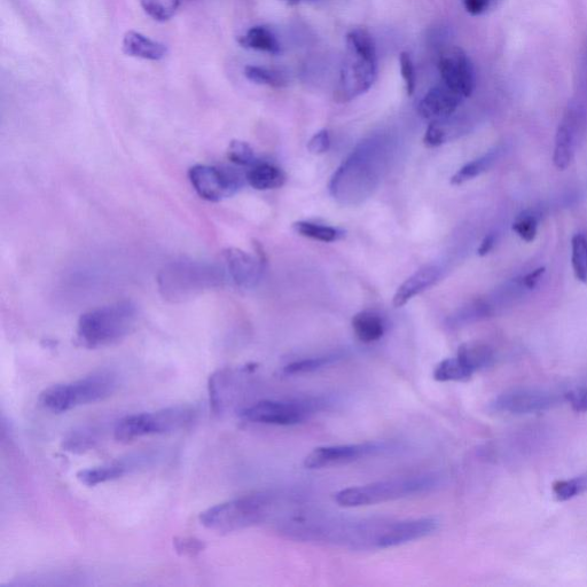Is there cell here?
<instances>
[{"label": "cell", "instance_id": "1", "mask_svg": "<svg viewBox=\"0 0 587 587\" xmlns=\"http://www.w3.org/2000/svg\"><path fill=\"white\" fill-rule=\"evenodd\" d=\"M387 150L378 139L360 143L343 161L330 183L332 197L343 206H358L370 199L381 182Z\"/></svg>", "mask_w": 587, "mask_h": 587}, {"label": "cell", "instance_id": "2", "mask_svg": "<svg viewBox=\"0 0 587 587\" xmlns=\"http://www.w3.org/2000/svg\"><path fill=\"white\" fill-rule=\"evenodd\" d=\"M378 75L377 48L374 39L365 29H355L347 36L346 53L341 68L338 91L339 103H349L372 88Z\"/></svg>", "mask_w": 587, "mask_h": 587}, {"label": "cell", "instance_id": "3", "mask_svg": "<svg viewBox=\"0 0 587 587\" xmlns=\"http://www.w3.org/2000/svg\"><path fill=\"white\" fill-rule=\"evenodd\" d=\"M138 318L135 304L121 301L84 313L78 320L76 340L80 346L99 349L120 342L131 333Z\"/></svg>", "mask_w": 587, "mask_h": 587}, {"label": "cell", "instance_id": "4", "mask_svg": "<svg viewBox=\"0 0 587 587\" xmlns=\"http://www.w3.org/2000/svg\"><path fill=\"white\" fill-rule=\"evenodd\" d=\"M443 477L425 473L374 482L335 493L336 504L343 507H363L432 492L441 487Z\"/></svg>", "mask_w": 587, "mask_h": 587}, {"label": "cell", "instance_id": "5", "mask_svg": "<svg viewBox=\"0 0 587 587\" xmlns=\"http://www.w3.org/2000/svg\"><path fill=\"white\" fill-rule=\"evenodd\" d=\"M119 387L114 371L99 370L73 382L58 383L39 395V404L46 411L60 414L83 405L104 401Z\"/></svg>", "mask_w": 587, "mask_h": 587}, {"label": "cell", "instance_id": "6", "mask_svg": "<svg viewBox=\"0 0 587 587\" xmlns=\"http://www.w3.org/2000/svg\"><path fill=\"white\" fill-rule=\"evenodd\" d=\"M273 506L275 496L258 492L210 507L200 514L199 520L203 527L211 531L231 534L264 522L269 518Z\"/></svg>", "mask_w": 587, "mask_h": 587}, {"label": "cell", "instance_id": "7", "mask_svg": "<svg viewBox=\"0 0 587 587\" xmlns=\"http://www.w3.org/2000/svg\"><path fill=\"white\" fill-rule=\"evenodd\" d=\"M195 417L197 412L189 405L130 414L117 421L114 438L117 442L130 443L145 436L175 433L191 426Z\"/></svg>", "mask_w": 587, "mask_h": 587}, {"label": "cell", "instance_id": "8", "mask_svg": "<svg viewBox=\"0 0 587 587\" xmlns=\"http://www.w3.org/2000/svg\"><path fill=\"white\" fill-rule=\"evenodd\" d=\"M223 268L193 261L171 263L159 276V287L164 297L183 301L207 289L221 286L225 280Z\"/></svg>", "mask_w": 587, "mask_h": 587}, {"label": "cell", "instance_id": "9", "mask_svg": "<svg viewBox=\"0 0 587 587\" xmlns=\"http://www.w3.org/2000/svg\"><path fill=\"white\" fill-rule=\"evenodd\" d=\"M323 404L319 399L261 401L242 410L241 417L254 424L294 426L309 419Z\"/></svg>", "mask_w": 587, "mask_h": 587}, {"label": "cell", "instance_id": "10", "mask_svg": "<svg viewBox=\"0 0 587 587\" xmlns=\"http://www.w3.org/2000/svg\"><path fill=\"white\" fill-rule=\"evenodd\" d=\"M190 182L199 197L209 202H219L233 197L245 185L246 176L229 168L197 164L189 170Z\"/></svg>", "mask_w": 587, "mask_h": 587}, {"label": "cell", "instance_id": "11", "mask_svg": "<svg viewBox=\"0 0 587 587\" xmlns=\"http://www.w3.org/2000/svg\"><path fill=\"white\" fill-rule=\"evenodd\" d=\"M565 401H568V393L540 388H518L508 390L493 399L490 409L497 413L522 416L551 410Z\"/></svg>", "mask_w": 587, "mask_h": 587}, {"label": "cell", "instance_id": "12", "mask_svg": "<svg viewBox=\"0 0 587 587\" xmlns=\"http://www.w3.org/2000/svg\"><path fill=\"white\" fill-rule=\"evenodd\" d=\"M391 449L386 442H366L360 444L320 446L304 459V467L323 469L352 463L366 457L378 456Z\"/></svg>", "mask_w": 587, "mask_h": 587}, {"label": "cell", "instance_id": "13", "mask_svg": "<svg viewBox=\"0 0 587 587\" xmlns=\"http://www.w3.org/2000/svg\"><path fill=\"white\" fill-rule=\"evenodd\" d=\"M440 73L443 84L457 95L468 98L475 89V73L472 61L458 46L446 50L440 59Z\"/></svg>", "mask_w": 587, "mask_h": 587}, {"label": "cell", "instance_id": "14", "mask_svg": "<svg viewBox=\"0 0 587 587\" xmlns=\"http://www.w3.org/2000/svg\"><path fill=\"white\" fill-rule=\"evenodd\" d=\"M438 527H440V521L436 518H420L388 523L378 539L377 549L386 550L414 542V540L434 534Z\"/></svg>", "mask_w": 587, "mask_h": 587}, {"label": "cell", "instance_id": "15", "mask_svg": "<svg viewBox=\"0 0 587 587\" xmlns=\"http://www.w3.org/2000/svg\"><path fill=\"white\" fill-rule=\"evenodd\" d=\"M223 270L234 284L240 288H254L260 281L265 260L257 258L238 248L225 250Z\"/></svg>", "mask_w": 587, "mask_h": 587}, {"label": "cell", "instance_id": "16", "mask_svg": "<svg viewBox=\"0 0 587 587\" xmlns=\"http://www.w3.org/2000/svg\"><path fill=\"white\" fill-rule=\"evenodd\" d=\"M463 99L445 84L437 85L430 89L426 96L421 99L418 112L426 120L448 119L457 111Z\"/></svg>", "mask_w": 587, "mask_h": 587}, {"label": "cell", "instance_id": "17", "mask_svg": "<svg viewBox=\"0 0 587 587\" xmlns=\"http://www.w3.org/2000/svg\"><path fill=\"white\" fill-rule=\"evenodd\" d=\"M442 271L437 265L430 264L419 269L416 273L399 286L394 295L393 304L395 308H402L408 304L414 296L427 291L441 279Z\"/></svg>", "mask_w": 587, "mask_h": 587}, {"label": "cell", "instance_id": "18", "mask_svg": "<svg viewBox=\"0 0 587 587\" xmlns=\"http://www.w3.org/2000/svg\"><path fill=\"white\" fill-rule=\"evenodd\" d=\"M122 50L129 57L150 61H160L168 54L166 45L135 30H130L124 35Z\"/></svg>", "mask_w": 587, "mask_h": 587}, {"label": "cell", "instance_id": "19", "mask_svg": "<svg viewBox=\"0 0 587 587\" xmlns=\"http://www.w3.org/2000/svg\"><path fill=\"white\" fill-rule=\"evenodd\" d=\"M576 123L573 114H568L559 125L555 135L553 163L558 170H566L575 153Z\"/></svg>", "mask_w": 587, "mask_h": 587}, {"label": "cell", "instance_id": "20", "mask_svg": "<svg viewBox=\"0 0 587 587\" xmlns=\"http://www.w3.org/2000/svg\"><path fill=\"white\" fill-rule=\"evenodd\" d=\"M247 183L257 191L276 190L286 183L284 171L270 163H255L246 174Z\"/></svg>", "mask_w": 587, "mask_h": 587}, {"label": "cell", "instance_id": "21", "mask_svg": "<svg viewBox=\"0 0 587 587\" xmlns=\"http://www.w3.org/2000/svg\"><path fill=\"white\" fill-rule=\"evenodd\" d=\"M456 357L474 375L493 364L495 352L487 344L471 342L460 346Z\"/></svg>", "mask_w": 587, "mask_h": 587}, {"label": "cell", "instance_id": "22", "mask_svg": "<svg viewBox=\"0 0 587 587\" xmlns=\"http://www.w3.org/2000/svg\"><path fill=\"white\" fill-rule=\"evenodd\" d=\"M238 43L242 48L260 51L278 56L281 46L273 31L265 26H255L247 30V33L239 36Z\"/></svg>", "mask_w": 587, "mask_h": 587}, {"label": "cell", "instance_id": "23", "mask_svg": "<svg viewBox=\"0 0 587 587\" xmlns=\"http://www.w3.org/2000/svg\"><path fill=\"white\" fill-rule=\"evenodd\" d=\"M352 330L356 338L363 343L379 341L386 332L385 323L378 313L362 311L352 318Z\"/></svg>", "mask_w": 587, "mask_h": 587}, {"label": "cell", "instance_id": "24", "mask_svg": "<svg viewBox=\"0 0 587 587\" xmlns=\"http://www.w3.org/2000/svg\"><path fill=\"white\" fill-rule=\"evenodd\" d=\"M127 471L128 464L124 463V461H121V463L119 461V463L82 469L77 473L76 477L86 487H96L99 484L121 479Z\"/></svg>", "mask_w": 587, "mask_h": 587}, {"label": "cell", "instance_id": "25", "mask_svg": "<svg viewBox=\"0 0 587 587\" xmlns=\"http://www.w3.org/2000/svg\"><path fill=\"white\" fill-rule=\"evenodd\" d=\"M499 153L500 151L496 148V150L484 154L481 158L467 163L466 166L457 171V174L452 176L451 184L459 186L479 177L492 167V164L497 161Z\"/></svg>", "mask_w": 587, "mask_h": 587}, {"label": "cell", "instance_id": "26", "mask_svg": "<svg viewBox=\"0 0 587 587\" xmlns=\"http://www.w3.org/2000/svg\"><path fill=\"white\" fill-rule=\"evenodd\" d=\"M293 230L304 238L320 242H335L343 238L344 232L333 226L300 221L293 224Z\"/></svg>", "mask_w": 587, "mask_h": 587}, {"label": "cell", "instance_id": "27", "mask_svg": "<svg viewBox=\"0 0 587 587\" xmlns=\"http://www.w3.org/2000/svg\"><path fill=\"white\" fill-rule=\"evenodd\" d=\"M473 377L457 357L442 360L435 367L434 379L438 382H464Z\"/></svg>", "mask_w": 587, "mask_h": 587}, {"label": "cell", "instance_id": "28", "mask_svg": "<svg viewBox=\"0 0 587 587\" xmlns=\"http://www.w3.org/2000/svg\"><path fill=\"white\" fill-rule=\"evenodd\" d=\"M186 0H140L143 10L155 21L166 22L175 17Z\"/></svg>", "mask_w": 587, "mask_h": 587}, {"label": "cell", "instance_id": "29", "mask_svg": "<svg viewBox=\"0 0 587 587\" xmlns=\"http://www.w3.org/2000/svg\"><path fill=\"white\" fill-rule=\"evenodd\" d=\"M571 265L574 275L581 283H587V239L582 233H577L571 239Z\"/></svg>", "mask_w": 587, "mask_h": 587}, {"label": "cell", "instance_id": "30", "mask_svg": "<svg viewBox=\"0 0 587 587\" xmlns=\"http://www.w3.org/2000/svg\"><path fill=\"white\" fill-rule=\"evenodd\" d=\"M341 359L342 356L340 355L303 359L284 367L283 373L285 375L309 374L323 370L325 367L332 366L340 362Z\"/></svg>", "mask_w": 587, "mask_h": 587}, {"label": "cell", "instance_id": "31", "mask_svg": "<svg viewBox=\"0 0 587 587\" xmlns=\"http://www.w3.org/2000/svg\"><path fill=\"white\" fill-rule=\"evenodd\" d=\"M97 443V434L95 430L81 428L73 430L62 441V448L72 453H83L89 451Z\"/></svg>", "mask_w": 587, "mask_h": 587}, {"label": "cell", "instance_id": "32", "mask_svg": "<svg viewBox=\"0 0 587 587\" xmlns=\"http://www.w3.org/2000/svg\"><path fill=\"white\" fill-rule=\"evenodd\" d=\"M245 76L250 82L268 85L271 88H284L288 84L286 77L278 70L265 67L247 66Z\"/></svg>", "mask_w": 587, "mask_h": 587}, {"label": "cell", "instance_id": "33", "mask_svg": "<svg viewBox=\"0 0 587 587\" xmlns=\"http://www.w3.org/2000/svg\"><path fill=\"white\" fill-rule=\"evenodd\" d=\"M587 489V477H576V479L563 480L554 483L553 493L560 502L573 499L581 495Z\"/></svg>", "mask_w": 587, "mask_h": 587}, {"label": "cell", "instance_id": "34", "mask_svg": "<svg viewBox=\"0 0 587 587\" xmlns=\"http://www.w3.org/2000/svg\"><path fill=\"white\" fill-rule=\"evenodd\" d=\"M228 159L239 167H253L257 163L253 147L242 140H233L229 146Z\"/></svg>", "mask_w": 587, "mask_h": 587}, {"label": "cell", "instance_id": "35", "mask_svg": "<svg viewBox=\"0 0 587 587\" xmlns=\"http://www.w3.org/2000/svg\"><path fill=\"white\" fill-rule=\"evenodd\" d=\"M512 229L523 241L532 242L537 237L538 218L530 211H524L515 218Z\"/></svg>", "mask_w": 587, "mask_h": 587}, {"label": "cell", "instance_id": "36", "mask_svg": "<svg viewBox=\"0 0 587 587\" xmlns=\"http://www.w3.org/2000/svg\"><path fill=\"white\" fill-rule=\"evenodd\" d=\"M449 136V117L448 119L435 120L428 125L424 143L428 147H438L448 142Z\"/></svg>", "mask_w": 587, "mask_h": 587}, {"label": "cell", "instance_id": "37", "mask_svg": "<svg viewBox=\"0 0 587 587\" xmlns=\"http://www.w3.org/2000/svg\"><path fill=\"white\" fill-rule=\"evenodd\" d=\"M175 550L182 557H195L205 551L206 544L195 537H178L174 540Z\"/></svg>", "mask_w": 587, "mask_h": 587}, {"label": "cell", "instance_id": "38", "mask_svg": "<svg viewBox=\"0 0 587 587\" xmlns=\"http://www.w3.org/2000/svg\"><path fill=\"white\" fill-rule=\"evenodd\" d=\"M399 64H401V72L405 81L406 92L412 96L416 91L417 75L416 68H414L412 57L408 52H403L399 57Z\"/></svg>", "mask_w": 587, "mask_h": 587}, {"label": "cell", "instance_id": "39", "mask_svg": "<svg viewBox=\"0 0 587 587\" xmlns=\"http://www.w3.org/2000/svg\"><path fill=\"white\" fill-rule=\"evenodd\" d=\"M331 147V137L328 130L323 129L315 133L309 140L308 150L313 155L325 154Z\"/></svg>", "mask_w": 587, "mask_h": 587}, {"label": "cell", "instance_id": "40", "mask_svg": "<svg viewBox=\"0 0 587 587\" xmlns=\"http://www.w3.org/2000/svg\"><path fill=\"white\" fill-rule=\"evenodd\" d=\"M568 402L573 406L574 411L579 413L587 412V387L568 393Z\"/></svg>", "mask_w": 587, "mask_h": 587}, {"label": "cell", "instance_id": "41", "mask_svg": "<svg viewBox=\"0 0 587 587\" xmlns=\"http://www.w3.org/2000/svg\"><path fill=\"white\" fill-rule=\"evenodd\" d=\"M492 0H464L465 9L469 14L480 15L489 9Z\"/></svg>", "mask_w": 587, "mask_h": 587}, {"label": "cell", "instance_id": "42", "mask_svg": "<svg viewBox=\"0 0 587 587\" xmlns=\"http://www.w3.org/2000/svg\"><path fill=\"white\" fill-rule=\"evenodd\" d=\"M545 268H538L534 271L528 273L527 276H524L521 280V286L526 289H534L540 279L544 276Z\"/></svg>", "mask_w": 587, "mask_h": 587}, {"label": "cell", "instance_id": "43", "mask_svg": "<svg viewBox=\"0 0 587 587\" xmlns=\"http://www.w3.org/2000/svg\"><path fill=\"white\" fill-rule=\"evenodd\" d=\"M495 244V234H489V236L485 237L481 242V246L479 247V250H477V253H479L480 256L488 255L493 249V247H495Z\"/></svg>", "mask_w": 587, "mask_h": 587}, {"label": "cell", "instance_id": "44", "mask_svg": "<svg viewBox=\"0 0 587 587\" xmlns=\"http://www.w3.org/2000/svg\"><path fill=\"white\" fill-rule=\"evenodd\" d=\"M289 5H299L303 2H316V0H285Z\"/></svg>", "mask_w": 587, "mask_h": 587}]
</instances>
